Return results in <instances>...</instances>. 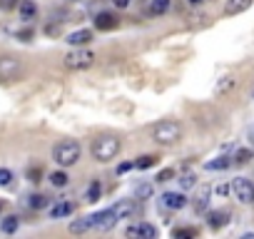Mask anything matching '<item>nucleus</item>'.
<instances>
[{
    "label": "nucleus",
    "instance_id": "3",
    "mask_svg": "<svg viewBox=\"0 0 254 239\" xmlns=\"http://www.w3.org/2000/svg\"><path fill=\"white\" fill-rule=\"evenodd\" d=\"M152 137H155V142L170 147V145H175V142L182 137V127H180L177 122H172V120H165V122H160V125L152 130Z\"/></svg>",
    "mask_w": 254,
    "mask_h": 239
},
{
    "label": "nucleus",
    "instance_id": "11",
    "mask_svg": "<svg viewBox=\"0 0 254 239\" xmlns=\"http://www.w3.org/2000/svg\"><path fill=\"white\" fill-rule=\"evenodd\" d=\"M95 28H97V30H115V28H117V18H115L112 13H100V15L95 18Z\"/></svg>",
    "mask_w": 254,
    "mask_h": 239
},
{
    "label": "nucleus",
    "instance_id": "1",
    "mask_svg": "<svg viewBox=\"0 0 254 239\" xmlns=\"http://www.w3.org/2000/svg\"><path fill=\"white\" fill-rule=\"evenodd\" d=\"M90 152H92V157H95L97 162H110V160H115L117 152H120V140L112 137V135H102V137L92 140Z\"/></svg>",
    "mask_w": 254,
    "mask_h": 239
},
{
    "label": "nucleus",
    "instance_id": "37",
    "mask_svg": "<svg viewBox=\"0 0 254 239\" xmlns=\"http://www.w3.org/2000/svg\"><path fill=\"white\" fill-rule=\"evenodd\" d=\"M0 212H3V202H0Z\"/></svg>",
    "mask_w": 254,
    "mask_h": 239
},
{
    "label": "nucleus",
    "instance_id": "7",
    "mask_svg": "<svg viewBox=\"0 0 254 239\" xmlns=\"http://www.w3.org/2000/svg\"><path fill=\"white\" fill-rule=\"evenodd\" d=\"M20 60L15 58H0V80L3 82H13L20 75Z\"/></svg>",
    "mask_w": 254,
    "mask_h": 239
},
{
    "label": "nucleus",
    "instance_id": "31",
    "mask_svg": "<svg viewBox=\"0 0 254 239\" xmlns=\"http://www.w3.org/2000/svg\"><path fill=\"white\" fill-rule=\"evenodd\" d=\"M175 177V170H162L160 175H157V182H170Z\"/></svg>",
    "mask_w": 254,
    "mask_h": 239
},
{
    "label": "nucleus",
    "instance_id": "30",
    "mask_svg": "<svg viewBox=\"0 0 254 239\" xmlns=\"http://www.w3.org/2000/svg\"><path fill=\"white\" fill-rule=\"evenodd\" d=\"M40 177H43V170L40 167H30L28 170V179L30 182H40Z\"/></svg>",
    "mask_w": 254,
    "mask_h": 239
},
{
    "label": "nucleus",
    "instance_id": "26",
    "mask_svg": "<svg viewBox=\"0 0 254 239\" xmlns=\"http://www.w3.org/2000/svg\"><path fill=\"white\" fill-rule=\"evenodd\" d=\"M30 207H33V209L48 207V197H43V194H30Z\"/></svg>",
    "mask_w": 254,
    "mask_h": 239
},
{
    "label": "nucleus",
    "instance_id": "27",
    "mask_svg": "<svg viewBox=\"0 0 254 239\" xmlns=\"http://www.w3.org/2000/svg\"><path fill=\"white\" fill-rule=\"evenodd\" d=\"M172 237H177V239H182V237H197V229H192V227H185V229H172Z\"/></svg>",
    "mask_w": 254,
    "mask_h": 239
},
{
    "label": "nucleus",
    "instance_id": "29",
    "mask_svg": "<svg viewBox=\"0 0 254 239\" xmlns=\"http://www.w3.org/2000/svg\"><path fill=\"white\" fill-rule=\"evenodd\" d=\"M249 160H252V150H239V152L234 155V162H239V165H242V162H249Z\"/></svg>",
    "mask_w": 254,
    "mask_h": 239
},
{
    "label": "nucleus",
    "instance_id": "19",
    "mask_svg": "<svg viewBox=\"0 0 254 239\" xmlns=\"http://www.w3.org/2000/svg\"><path fill=\"white\" fill-rule=\"evenodd\" d=\"M157 165V157L155 155H142L140 160H135V167L137 170H147V167H155Z\"/></svg>",
    "mask_w": 254,
    "mask_h": 239
},
{
    "label": "nucleus",
    "instance_id": "25",
    "mask_svg": "<svg viewBox=\"0 0 254 239\" xmlns=\"http://www.w3.org/2000/svg\"><path fill=\"white\" fill-rule=\"evenodd\" d=\"M67 179H70V177H67L65 172H53V175H50L53 187H65V184H67Z\"/></svg>",
    "mask_w": 254,
    "mask_h": 239
},
{
    "label": "nucleus",
    "instance_id": "28",
    "mask_svg": "<svg viewBox=\"0 0 254 239\" xmlns=\"http://www.w3.org/2000/svg\"><path fill=\"white\" fill-rule=\"evenodd\" d=\"M13 182V172L5 170V167H0V187H8Z\"/></svg>",
    "mask_w": 254,
    "mask_h": 239
},
{
    "label": "nucleus",
    "instance_id": "22",
    "mask_svg": "<svg viewBox=\"0 0 254 239\" xmlns=\"http://www.w3.org/2000/svg\"><path fill=\"white\" fill-rule=\"evenodd\" d=\"M100 194H102V187H100V182H92V184L87 187V194H85V199H87V202H97V199H100Z\"/></svg>",
    "mask_w": 254,
    "mask_h": 239
},
{
    "label": "nucleus",
    "instance_id": "35",
    "mask_svg": "<svg viewBox=\"0 0 254 239\" xmlns=\"http://www.w3.org/2000/svg\"><path fill=\"white\" fill-rule=\"evenodd\" d=\"M112 3H115L117 8H127V5H130V0H112Z\"/></svg>",
    "mask_w": 254,
    "mask_h": 239
},
{
    "label": "nucleus",
    "instance_id": "33",
    "mask_svg": "<svg viewBox=\"0 0 254 239\" xmlns=\"http://www.w3.org/2000/svg\"><path fill=\"white\" fill-rule=\"evenodd\" d=\"M214 192H217V194H219V197H227V194H229V192H232V187H229V184H219V187H217V189H214Z\"/></svg>",
    "mask_w": 254,
    "mask_h": 239
},
{
    "label": "nucleus",
    "instance_id": "24",
    "mask_svg": "<svg viewBox=\"0 0 254 239\" xmlns=\"http://www.w3.org/2000/svg\"><path fill=\"white\" fill-rule=\"evenodd\" d=\"M87 229H90V219H87V217L70 224V232H72V234H82V232H87Z\"/></svg>",
    "mask_w": 254,
    "mask_h": 239
},
{
    "label": "nucleus",
    "instance_id": "8",
    "mask_svg": "<svg viewBox=\"0 0 254 239\" xmlns=\"http://www.w3.org/2000/svg\"><path fill=\"white\" fill-rule=\"evenodd\" d=\"M127 237H142V239H155L157 237V229L147 222H140V224H132V227H127L125 232Z\"/></svg>",
    "mask_w": 254,
    "mask_h": 239
},
{
    "label": "nucleus",
    "instance_id": "10",
    "mask_svg": "<svg viewBox=\"0 0 254 239\" xmlns=\"http://www.w3.org/2000/svg\"><path fill=\"white\" fill-rule=\"evenodd\" d=\"M162 204H165L167 209H182V207L187 204V197L180 194V192H165V194H162Z\"/></svg>",
    "mask_w": 254,
    "mask_h": 239
},
{
    "label": "nucleus",
    "instance_id": "16",
    "mask_svg": "<svg viewBox=\"0 0 254 239\" xmlns=\"http://www.w3.org/2000/svg\"><path fill=\"white\" fill-rule=\"evenodd\" d=\"M207 204H209V187H202L199 197L194 199V209H197V212H204V209H207Z\"/></svg>",
    "mask_w": 254,
    "mask_h": 239
},
{
    "label": "nucleus",
    "instance_id": "9",
    "mask_svg": "<svg viewBox=\"0 0 254 239\" xmlns=\"http://www.w3.org/2000/svg\"><path fill=\"white\" fill-rule=\"evenodd\" d=\"M112 212L117 214V219H125V217L137 214V204H135L132 199H122V202H117V204L112 207Z\"/></svg>",
    "mask_w": 254,
    "mask_h": 239
},
{
    "label": "nucleus",
    "instance_id": "18",
    "mask_svg": "<svg viewBox=\"0 0 254 239\" xmlns=\"http://www.w3.org/2000/svg\"><path fill=\"white\" fill-rule=\"evenodd\" d=\"M170 8V0H152L150 3V15H162Z\"/></svg>",
    "mask_w": 254,
    "mask_h": 239
},
{
    "label": "nucleus",
    "instance_id": "14",
    "mask_svg": "<svg viewBox=\"0 0 254 239\" xmlns=\"http://www.w3.org/2000/svg\"><path fill=\"white\" fill-rule=\"evenodd\" d=\"M207 222H209L212 229H219V227H224V224L229 222V212H224V209H219V212H209V214H207Z\"/></svg>",
    "mask_w": 254,
    "mask_h": 239
},
{
    "label": "nucleus",
    "instance_id": "4",
    "mask_svg": "<svg viewBox=\"0 0 254 239\" xmlns=\"http://www.w3.org/2000/svg\"><path fill=\"white\" fill-rule=\"evenodd\" d=\"M92 62H95V53L87 50L85 45L75 48V50H70L65 55V67L67 70H87V67H92Z\"/></svg>",
    "mask_w": 254,
    "mask_h": 239
},
{
    "label": "nucleus",
    "instance_id": "17",
    "mask_svg": "<svg viewBox=\"0 0 254 239\" xmlns=\"http://www.w3.org/2000/svg\"><path fill=\"white\" fill-rule=\"evenodd\" d=\"M50 214L58 219V217H67V214H72V204L70 202H60V204H55L53 209H50Z\"/></svg>",
    "mask_w": 254,
    "mask_h": 239
},
{
    "label": "nucleus",
    "instance_id": "36",
    "mask_svg": "<svg viewBox=\"0 0 254 239\" xmlns=\"http://www.w3.org/2000/svg\"><path fill=\"white\" fill-rule=\"evenodd\" d=\"M190 5H202V0H187Z\"/></svg>",
    "mask_w": 254,
    "mask_h": 239
},
{
    "label": "nucleus",
    "instance_id": "2",
    "mask_svg": "<svg viewBox=\"0 0 254 239\" xmlns=\"http://www.w3.org/2000/svg\"><path fill=\"white\" fill-rule=\"evenodd\" d=\"M80 155H82V150H80V142H75V140H63L53 147V160L60 167H72L80 160Z\"/></svg>",
    "mask_w": 254,
    "mask_h": 239
},
{
    "label": "nucleus",
    "instance_id": "13",
    "mask_svg": "<svg viewBox=\"0 0 254 239\" xmlns=\"http://www.w3.org/2000/svg\"><path fill=\"white\" fill-rule=\"evenodd\" d=\"M249 5H252V0H227L224 13H227V15H239V13H244Z\"/></svg>",
    "mask_w": 254,
    "mask_h": 239
},
{
    "label": "nucleus",
    "instance_id": "32",
    "mask_svg": "<svg viewBox=\"0 0 254 239\" xmlns=\"http://www.w3.org/2000/svg\"><path fill=\"white\" fill-rule=\"evenodd\" d=\"M150 194H152V187H150V184H142V187H137V197H140V199H147Z\"/></svg>",
    "mask_w": 254,
    "mask_h": 239
},
{
    "label": "nucleus",
    "instance_id": "12",
    "mask_svg": "<svg viewBox=\"0 0 254 239\" xmlns=\"http://www.w3.org/2000/svg\"><path fill=\"white\" fill-rule=\"evenodd\" d=\"M90 40H92V33H90V30H75V33L67 35V43H70L72 48H82V45H87Z\"/></svg>",
    "mask_w": 254,
    "mask_h": 239
},
{
    "label": "nucleus",
    "instance_id": "15",
    "mask_svg": "<svg viewBox=\"0 0 254 239\" xmlns=\"http://www.w3.org/2000/svg\"><path fill=\"white\" fill-rule=\"evenodd\" d=\"M35 15H38L35 3H33V0H23V3H20V18L23 20H33Z\"/></svg>",
    "mask_w": 254,
    "mask_h": 239
},
{
    "label": "nucleus",
    "instance_id": "21",
    "mask_svg": "<svg viewBox=\"0 0 254 239\" xmlns=\"http://www.w3.org/2000/svg\"><path fill=\"white\" fill-rule=\"evenodd\" d=\"M18 227H20V219H18V217H8L3 224H0V229H3L5 234H13V232H18Z\"/></svg>",
    "mask_w": 254,
    "mask_h": 239
},
{
    "label": "nucleus",
    "instance_id": "34",
    "mask_svg": "<svg viewBox=\"0 0 254 239\" xmlns=\"http://www.w3.org/2000/svg\"><path fill=\"white\" fill-rule=\"evenodd\" d=\"M132 167H135V162H122V165L117 167V172L122 175V172H127V170H132Z\"/></svg>",
    "mask_w": 254,
    "mask_h": 239
},
{
    "label": "nucleus",
    "instance_id": "20",
    "mask_svg": "<svg viewBox=\"0 0 254 239\" xmlns=\"http://www.w3.org/2000/svg\"><path fill=\"white\" fill-rule=\"evenodd\" d=\"M229 165H232V160H229V157H217V160L207 162V170H209V172H214V170H227Z\"/></svg>",
    "mask_w": 254,
    "mask_h": 239
},
{
    "label": "nucleus",
    "instance_id": "6",
    "mask_svg": "<svg viewBox=\"0 0 254 239\" xmlns=\"http://www.w3.org/2000/svg\"><path fill=\"white\" fill-rule=\"evenodd\" d=\"M232 192H234V197H237L242 204H252V202H254V184H252L247 177H237V179L232 182Z\"/></svg>",
    "mask_w": 254,
    "mask_h": 239
},
{
    "label": "nucleus",
    "instance_id": "23",
    "mask_svg": "<svg viewBox=\"0 0 254 239\" xmlns=\"http://www.w3.org/2000/svg\"><path fill=\"white\" fill-rule=\"evenodd\" d=\"M194 184H197V177H194L192 172H185V175L180 177V187H182V189H192Z\"/></svg>",
    "mask_w": 254,
    "mask_h": 239
},
{
    "label": "nucleus",
    "instance_id": "5",
    "mask_svg": "<svg viewBox=\"0 0 254 239\" xmlns=\"http://www.w3.org/2000/svg\"><path fill=\"white\" fill-rule=\"evenodd\" d=\"M87 219H90V229H97V232H107L117 224V214L112 209H102L97 214H90Z\"/></svg>",
    "mask_w": 254,
    "mask_h": 239
}]
</instances>
